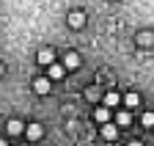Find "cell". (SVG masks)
Listing matches in <instances>:
<instances>
[{
	"label": "cell",
	"mask_w": 154,
	"mask_h": 146,
	"mask_svg": "<svg viewBox=\"0 0 154 146\" xmlns=\"http://www.w3.org/2000/svg\"><path fill=\"white\" fill-rule=\"evenodd\" d=\"M102 105H107V107H116V105H121V97L116 94V91H107V94L102 97Z\"/></svg>",
	"instance_id": "cell-10"
},
{
	"label": "cell",
	"mask_w": 154,
	"mask_h": 146,
	"mask_svg": "<svg viewBox=\"0 0 154 146\" xmlns=\"http://www.w3.org/2000/svg\"><path fill=\"white\" fill-rule=\"evenodd\" d=\"M140 124H143V127H154V113H143Z\"/></svg>",
	"instance_id": "cell-14"
},
{
	"label": "cell",
	"mask_w": 154,
	"mask_h": 146,
	"mask_svg": "<svg viewBox=\"0 0 154 146\" xmlns=\"http://www.w3.org/2000/svg\"><path fill=\"white\" fill-rule=\"evenodd\" d=\"M124 105H127V107H138V105H140V97L132 91V94H127V97H124Z\"/></svg>",
	"instance_id": "cell-13"
},
{
	"label": "cell",
	"mask_w": 154,
	"mask_h": 146,
	"mask_svg": "<svg viewBox=\"0 0 154 146\" xmlns=\"http://www.w3.org/2000/svg\"><path fill=\"white\" fill-rule=\"evenodd\" d=\"M0 77H3V64H0Z\"/></svg>",
	"instance_id": "cell-16"
},
{
	"label": "cell",
	"mask_w": 154,
	"mask_h": 146,
	"mask_svg": "<svg viewBox=\"0 0 154 146\" xmlns=\"http://www.w3.org/2000/svg\"><path fill=\"white\" fill-rule=\"evenodd\" d=\"M129 146H143V143L140 141H129Z\"/></svg>",
	"instance_id": "cell-15"
},
{
	"label": "cell",
	"mask_w": 154,
	"mask_h": 146,
	"mask_svg": "<svg viewBox=\"0 0 154 146\" xmlns=\"http://www.w3.org/2000/svg\"><path fill=\"white\" fill-rule=\"evenodd\" d=\"M83 25H85V14H83V11H69V28L80 30Z\"/></svg>",
	"instance_id": "cell-3"
},
{
	"label": "cell",
	"mask_w": 154,
	"mask_h": 146,
	"mask_svg": "<svg viewBox=\"0 0 154 146\" xmlns=\"http://www.w3.org/2000/svg\"><path fill=\"white\" fill-rule=\"evenodd\" d=\"M132 121V116H129V110H119L116 113V124H121V127H127Z\"/></svg>",
	"instance_id": "cell-12"
},
{
	"label": "cell",
	"mask_w": 154,
	"mask_h": 146,
	"mask_svg": "<svg viewBox=\"0 0 154 146\" xmlns=\"http://www.w3.org/2000/svg\"><path fill=\"white\" fill-rule=\"evenodd\" d=\"M102 138L105 141H116V138H119V127H116V124H102Z\"/></svg>",
	"instance_id": "cell-7"
},
{
	"label": "cell",
	"mask_w": 154,
	"mask_h": 146,
	"mask_svg": "<svg viewBox=\"0 0 154 146\" xmlns=\"http://www.w3.org/2000/svg\"><path fill=\"white\" fill-rule=\"evenodd\" d=\"M6 132H8V135H22V132H25V124L19 121V119H11V121L6 124Z\"/></svg>",
	"instance_id": "cell-5"
},
{
	"label": "cell",
	"mask_w": 154,
	"mask_h": 146,
	"mask_svg": "<svg viewBox=\"0 0 154 146\" xmlns=\"http://www.w3.org/2000/svg\"><path fill=\"white\" fill-rule=\"evenodd\" d=\"M36 58H38V64H42V66H50V64H55V52H52L50 47H42Z\"/></svg>",
	"instance_id": "cell-4"
},
{
	"label": "cell",
	"mask_w": 154,
	"mask_h": 146,
	"mask_svg": "<svg viewBox=\"0 0 154 146\" xmlns=\"http://www.w3.org/2000/svg\"><path fill=\"white\" fill-rule=\"evenodd\" d=\"M94 119L99 121V124H107V121H110V107H107V105H99V107L94 110Z\"/></svg>",
	"instance_id": "cell-6"
},
{
	"label": "cell",
	"mask_w": 154,
	"mask_h": 146,
	"mask_svg": "<svg viewBox=\"0 0 154 146\" xmlns=\"http://www.w3.org/2000/svg\"><path fill=\"white\" fill-rule=\"evenodd\" d=\"M63 66H66V69H80V55L69 50L66 55H63Z\"/></svg>",
	"instance_id": "cell-8"
},
{
	"label": "cell",
	"mask_w": 154,
	"mask_h": 146,
	"mask_svg": "<svg viewBox=\"0 0 154 146\" xmlns=\"http://www.w3.org/2000/svg\"><path fill=\"white\" fill-rule=\"evenodd\" d=\"M0 146H6V141H0Z\"/></svg>",
	"instance_id": "cell-17"
},
{
	"label": "cell",
	"mask_w": 154,
	"mask_h": 146,
	"mask_svg": "<svg viewBox=\"0 0 154 146\" xmlns=\"http://www.w3.org/2000/svg\"><path fill=\"white\" fill-rule=\"evenodd\" d=\"M25 135H28V141H42V135H44V127L33 121V124H28V127H25Z\"/></svg>",
	"instance_id": "cell-2"
},
{
	"label": "cell",
	"mask_w": 154,
	"mask_h": 146,
	"mask_svg": "<svg viewBox=\"0 0 154 146\" xmlns=\"http://www.w3.org/2000/svg\"><path fill=\"white\" fill-rule=\"evenodd\" d=\"M138 44H140V47H151V44H154V33H151V30L138 33Z\"/></svg>",
	"instance_id": "cell-11"
},
{
	"label": "cell",
	"mask_w": 154,
	"mask_h": 146,
	"mask_svg": "<svg viewBox=\"0 0 154 146\" xmlns=\"http://www.w3.org/2000/svg\"><path fill=\"white\" fill-rule=\"evenodd\" d=\"M50 88H52L50 77H36V80H33V91H36L38 97H44V94H50Z\"/></svg>",
	"instance_id": "cell-1"
},
{
	"label": "cell",
	"mask_w": 154,
	"mask_h": 146,
	"mask_svg": "<svg viewBox=\"0 0 154 146\" xmlns=\"http://www.w3.org/2000/svg\"><path fill=\"white\" fill-rule=\"evenodd\" d=\"M47 69H50V80H61V77L66 75V66H63V64H50Z\"/></svg>",
	"instance_id": "cell-9"
}]
</instances>
